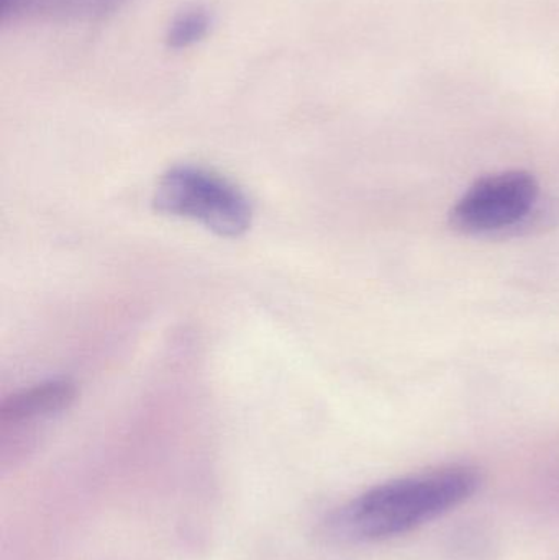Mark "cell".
I'll return each instance as SVG.
<instances>
[{
	"label": "cell",
	"mask_w": 559,
	"mask_h": 560,
	"mask_svg": "<svg viewBox=\"0 0 559 560\" xmlns=\"http://www.w3.org/2000/svg\"><path fill=\"white\" fill-rule=\"evenodd\" d=\"M479 482L478 472L463 466L391 480L338 509L328 520L327 532L347 542L396 538L462 505Z\"/></svg>",
	"instance_id": "1"
},
{
	"label": "cell",
	"mask_w": 559,
	"mask_h": 560,
	"mask_svg": "<svg viewBox=\"0 0 559 560\" xmlns=\"http://www.w3.org/2000/svg\"><path fill=\"white\" fill-rule=\"evenodd\" d=\"M163 215L200 223L223 238H240L252 226L248 197L229 180L196 166H176L163 174L153 197Z\"/></svg>",
	"instance_id": "2"
},
{
	"label": "cell",
	"mask_w": 559,
	"mask_h": 560,
	"mask_svg": "<svg viewBox=\"0 0 559 560\" xmlns=\"http://www.w3.org/2000/svg\"><path fill=\"white\" fill-rule=\"evenodd\" d=\"M541 215L540 187L525 171H505L476 180L450 213L465 235L491 236L532 229Z\"/></svg>",
	"instance_id": "3"
},
{
	"label": "cell",
	"mask_w": 559,
	"mask_h": 560,
	"mask_svg": "<svg viewBox=\"0 0 559 560\" xmlns=\"http://www.w3.org/2000/svg\"><path fill=\"white\" fill-rule=\"evenodd\" d=\"M128 0H0V22L84 23L105 19Z\"/></svg>",
	"instance_id": "4"
},
{
	"label": "cell",
	"mask_w": 559,
	"mask_h": 560,
	"mask_svg": "<svg viewBox=\"0 0 559 560\" xmlns=\"http://www.w3.org/2000/svg\"><path fill=\"white\" fill-rule=\"evenodd\" d=\"M75 400V387L68 381H49L13 394L0 405V424L7 428H35L58 417Z\"/></svg>",
	"instance_id": "5"
},
{
	"label": "cell",
	"mask_w": 559,
	"mask_h": 560,
	"mask_svg": "<svg viewBox=\"0 0 559 560\" xmlns=\"http://www.w3.org/2000/svg\"><path fill=\"white\" fill-rule=\"evenodd\" d=\"M213 26V13L203 5L186 7L167 25L164 42L167 48L187 49L199 45Z\"/></svg>",
	"instance_id": "6"
}]
</instances>
